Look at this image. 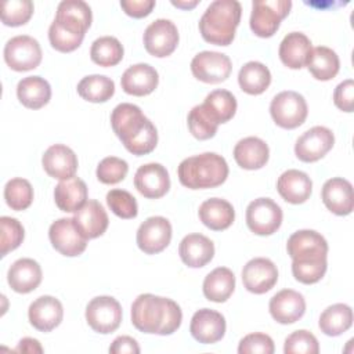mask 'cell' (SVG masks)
Masks as SVG:
<instances>
[{
    "mask_svg": "<svg viewBox=\"0 0 354 354\" xmlns=\"http://www.w3.org/2000/svg\"><path fill=\"white\" fill-rule=\"evenodd\" d=\"M145 50L158 58L170 55L178 44L177 26L165 18L155 19L151 22L142 36Z\"/></svg>",
    "mask_w": 354,
    "mask_h": 354,
    "instance_id": "obj_12",
    "label": "cell"
},
{
    "mask_svg": "<svg viewBox=\"0 0 354 354\" xmlns=\"http://www.w3.org/2000/svg\"><path fill=\"white\" fill-rule=\"evenodd\" d=\"M83 39H84V36L71 33V32L65 30L64 28H61L54 21L51 22V25L48 28L50 44L53 46V48H55L57 51H61V53H71V51L76 50L82 44Z\"/></svg>",
    "mask_w": 354,
    "mask_h": 354,
    "instance_id": "obj_48",
    "label": "cell"
},
{
    "mask_svg": "<svg viewBox=\"0 0 354 354\" xmlns=\"http://www.w3.org/2000/svg\"><path fill=\"white\" fill-rule=\"evenodd\" d=\"M242 14L236 0H214L199 19V32L205 41L216 46H228L235 37Z\"/></svg>",
    "mask_w": 354,
    "mask_h": 354,
    "instance_id": "obj_3",
    "label": "cell"
},
{
    "mask_svg": "<svg viewBox=\"0 0 354 354\" xmlns=\"http://www.w3.org/2000/svg\"><path fill=\"white\" fill-rule=\"evenodd\" d=\"M17 95L19 102L29 109H40L51 98V87L44 77L28 76L18 82Z\"/></svg>",
    "mask_w": 354,
    "mask_h": 354,
    "instance_id": "obj_33",
    "label": "cell"
},
{
    "mask_svg": "<svg viewBox=\"0 0 354 354\" xmlns=\"http://www.w3.org/2000/svg\"><path fill=\"white\" fill-rule=\"evenodd\" d=\"M111 354H138L140 346L136 339L130 336H118L109 346Z\"/></svg>",
    "mask_w": 354,
    "mask_h": 354,
    "instance_id": "obj_52",
    "label": "cell"
},
{
    "mask_svg": "<svg viewBox=\"0 0 354 354\" xmlns=\"http://www.w3.org/2000/svg\"><path fill=\"white\" fill-rule=\"evenodd\" d=\"M288 254L293 264H321L328 263V242L314 230H300L293 232L286 242Z\"/></svg>",
    "mask_w": 354,
    "mask_h": 354,
    "instance_id": "obj_5",
    "label": "cell"
},
{
    "mask_svg": "<svg viewBox=\"0 0 354 354\" xmlns=\"http://www.w3.org/2000/svg\"><path fill=\"white\" fill-rule=\"evenodd\" d=\"M203 106L210 113V116L220 124L232 119L236 112V100L231 91L218 88L210 91L206 95Z\"/></svg>",
    "mask_w": 354,
    "mask_h": 354,
    "instance_id": "obj_39",
    "label": "cell"
},
{
    "mask_svg": "<svg viewBox=\"0 0 354 354\" xmlns=\"http://www.w3.org/2000/svg\"><path fill=\"white\" fill-rule=\"evenodd\" d=\"M4 61L17 72L35 69L41 62V47L36 39L28 35L11 37L4 46Z\"/></svg>",
    "mask_w": 354,
    "mask_h": 354,
    "instance_id": "obj_9",
    "label": "cell"
},
{
    "mask_svg": "<svg viewBox=\"0 0 354 354\" xmlns=\"http://www.w3.org/2000/svg\"><path fill=\"white\" fill-rule=\"evenodd\" d=\"M198 214L203 225L213 231L227 230L235 218V210L232 205L221 198H210L202 202Z\"/></svg>",
    "mask_w": 354,
    "mask_h": 354,
    "instance_id": "obj_31",
    "label": "cell"
},
{
    "mask_svg": "<svg viewBox=\"0 0 354 354\" xmlns=\"http://www.w3.org/2000/svg\"><path fill=\"white\" fill-rule=\"evenodd\" d=\"M33 14L30 0H7L1 7V22L7 26L25 25Z\"/></svg>",
    "mask_w": 354,
    "mask_h": 354,
    "instance_id": "obj_44",
    "label": "cell"
},
{
    "mask_svg": "<svg viewBox=\"0 0 354 354\" xmlns=\"http://www.w3.org/2000/svg\"><path fill=\"white\" fill-rule=\"evenodd\" d=\"M171 4L176 6V7H180V8L188 10V8H194V7L198 4V1H196V0H194V1H174V0H173Z\"/></svg>",
    "mask_w": 354,
    "mask_h": 354,
    "instance_id": "obj_54",
    "label": "cell"
},
{
    "mask_svg": "<svg viewBox=\"0 0 354 354\" xmlns=\"http://www.w3.org/2000/svg\"><path fill=\"white\" fill-rule=\"evenodd\" d=\"M159 83V75L149 64H136L129 66L122 77L120 86L124 93L136 97H144L151 94Z\"/></svg>",
    "mask_w": 354,
    "mask_h": 354,
    "instance_id": "obj_25",
    "label": "cell"
},
{
    "mask_svg": "<svg viewBox=\"0 0 354 354\" xmlns=\"http://www.w3.org/2000/svg\"><path fill=\"white\" fill-rule=\"evenodd\" d=\"M231 71L230 57L217 51H201L191 61L192 75L203 83H221L230 77Z\"/></svg>",
    "mask_w": 354,
    "mask_h": 354,
    "instance_id": "obj_11",
    "label": "cell"
},
{
    "mask_svg": "<svg viewBox=\"0 0 354 354\" xmlns=\"http://www.w3.org/2000/svg\"><path fill=\"white\" fill-rule=\"evenodd\" d=\"M275 350L272 339L266 333H249L241 339L238 346L239 354H272Z\"/></svg>",
    "mask_w": 354,
    "mask_h": 354,
    "instance_id": "obj_49",
    "label": "cell"
},
{
    "mask_svg": "<svg viewBox=\"0 0 354 354\" xmlns=\"http://www.w3.org/2000/svg\"><path fill=\"white\" fill-rule=\"evenodd\" d=\"M48 238L53 248L64 256L75 257L86 250L87 239L80 234L73 218H58L50 225Z\"/></svg>",
    "mask_w": 354,
    "mask_h": 354,
    "instance_id": "obj_15",
    "label": "cell"
},
{
    "mask_svg": "<svg viewBox=\"0 0 354 354\" xmlns=\"http://www.w3.org/2000/svg\"><path fill=\"white\" fill-rule=\"evenodd\" d=\"M318 351L319 344L317 337L306 329L295 330L285 339V354H317Z\"/></svg>",
    "mask_w": 354,
    "mask_h": 354,
    "instance_id": "obj_46",
    "label": "cell"
},
{
    "mask_svg": "<svg viewBox=\"0 0 354 354\" xmlns=\"http://www.w3.org/2000/svg\"><path fill=\"white\" fill-rule=\"evenodd\" d=\"M238 83L241 90L246 94L259 95L268 88L271 83V72L264 64L249 61L239 69Z\"/></svg>",
    "mask_w": 354,
    "mask_h": 354,
    "instance_id": "obj_35",
    "label": "cell"
},
{
    "mask_svg": "<svg viewBox=\"0 0 354 354\" xmlns=\"http://www.w3.org/2000/svg\"><path fill=\"white\" fill-rule=\"evenodd\" d=\"M4 199L12 210H25L33 202V188L25 178H11L4 187Z\"/></svg>",
    "mask_w": 354,
    "mask_h": 354,
    "instance_id": "obj_41",
    "label": "cell"
},
{
    "mask_svg": "<svg viewBox=\"0 0 354 354\" xmlns=\"http://www.w3.org/2000/svg\"><path fill=\"white\" fill-rule=\"evenodd\" d=\"M17 353H28V354H35V353H43V347L40 346L39 340L33 337H24L19 340L17 348Z\"/></svg>",
    "mask_w": 354,
    "mask_h": 354,
    "instance_id": "obj_53",
    "label": "cell"
},
{
    "mask_svg": "<svg viewBox=\"0 0 354 354\" xmlns=\"http://www.w3.org/2000/svg\"><path fill=\"white\" fill-rule=\"evenodd\" d=\"M290 8V0H254L249 21L252 32L259 37H271Z\"/></svg>",
    "mask_w": 354,
    "mask_h": 354,
    "instance_id": "obj_6",
    "label": "cell"
},
{
    "mask_svg": "<svg viewBox=\"0 0 354 354\" xmlns=\"http://www.w3.org/2000/svg\"><path fill=\"white\" fill-rule=\"evenodd\" d=\"M228 171L225 159L214 152L189 156L177 169L180 183L189 189L216 188L227 180Z\"/></svg>",
    "mask_w": 354,
    "mask_h": 354,
    "instance_id": "obj_4",
    "label": "cell"
},
{
    "mask_svg": "<svg viewBox=\"0 0 354 354\" xmlns=\"http://www.w3.org/2000/svg\"><path fill=\"white\" fill-rule=\"evenodd\" d=\"M122 307L112 296H97L86 306V321L97 333L115 332L122 322Z\"/></svg>",
    "mask_w": 354,
    "mask_h": 354,
    "instance_id": "obj_8",
    "label": "cell"
},
{
    "mask_svg": "<svg viewBox=\"0 0 354 354\" xmlns=\"http://www.w3.org/2000/svg\"><path fill=\"white\" fill-rule=\"evenodd\" d=\"M321 332L328 336H339L348 330L353 325V310L350 306L336 303L326 307L318 321Z\"/></svg>",
    "mask_w": 354,
    "mask_h": 354,
    "instance_id": "obj_36",
    "label": "cell"
},
{
    "mask_svg": "<svg viewBox=\"0 0 354 354\" xmlns=\"http://www.w3.org/2000/svg\"><path fill=\"white\" fill-rule=\"evenodd\" d=\"M120 7L133 18H144L151 14L155 7L153 0H122Z\"/></svg>",
    "mask_w": 354,
    "mask_h": 354,
    "instance_id": "obj_51",
    "label": "cell"
},
{
    "mask_svg": "<svg viewBox=\"0 0 354 354\" xmlns=\"http://www.w3.org/2000/svg\"><path fill=\"white\" fill-rule=\"evenodd\" d=\"M335 105L343 112H353L354 109V82L346 79L339 83L333 93Z\"/></svg>",
    "mask_w": 354,
    "mask_h": 354,
    "instance_id": "obj_50",
    "label": "cell"
},
{
    "mask_svg": "<svg viewBox=\"0 0 354 354\" xmlns=\"http://www.w3.org/2000/svg\"><path fill=\"white\" fill-rule=\"evenodd\" d=\"M270 158V149L266 141L259 137H245L235 144L234 159L242 169L257 170L266 166Z\"/></svg>",
    "mask_w": 354,
    "mask_h": 354,
    "instance_id": "obj_30",
    "label": "cell"
},
{
    "mask_svg": "<svg viewBox=\"0 0 354 354\" xmlns=\"http://www.w3.org/2000/svg\"><path fill=\"white\" fill-rule=\"evenodd\" d=\"M178 254L185 266L201 268L212 261L214 256V245L202 234H188L180 242Z\"/></svg>",
    "mask_w": 354,
    "mask_h": 354,
    "instance_id": "obj_28",
    "label": "cell"
},
{
    "mask_svg": "<svg viewBox=\"0 0 354 354\" xmlns=\"http://www.w3.org/2000/svg\"><path fill=\"white\" fill-rule=\"evenodd\" d=\"M93 21L91 8L83 0H64L57 7L54 22L65 30L84 36Z\"/></svg>",
    "mask_w": 354,
    "mask_h": 354,
    "instance_id": "obj_19",
    "label": "cell"
},
{
    "mask_svg": "<svg viewBox=\"0 0 354 354\" xmlns=\"http://www.w3.org/2000/svg\"><path fill=\"white\" fill-rule=\"evenodd\" d=\"M106 203L109 209L120 218H134L138 213L136 198L124 189H111L106 194Z\"/></svg>",
    "mask_w": 354,
    "mask_h": 354,
    "instance_id": "obj_45",
    "label": "cell"
},
{
    "mask_svg": "<svg viewBox=\"0 0 354 354\" xmlns=\"http://www.w3.org/2000/svg\"><path fill=\"white\" fill-rule=\"evenodd\" d=\"M189 332L202 344L216 343L225 335V318L216 310L201 308L191 318Z\"/></svg>",
    "mask_w": 354,
    "mask_h": 354,
    "instance_id": "obj_18",
    "label": "cell"
},
{
    "mask_svg": "<svg viewBox=\"0 0 354 354\" xmlns=\"http://www.w3.org/2000/svg\"><path fill=\"white\" fill-rule=\"evenodd\" d=\"M270 113L277 126L290 130L304 123L308 106L301 94L286 90L278 93L272 98L270 104Z\"/></svg>",
    "mask_w": 354,
    "mask_h": 354,
    "instance_id": "obj_7",
    "label": "cell"
},
{
    "mask_svg": "<svg viewBox=\"0 0 354 354\" xmlns=\"http://www.w3.org/2000/svg\"><path fill=\"white\" fill-rule=\"evenodd\" d=\"M183 321L180 306L169 299L142 293L131 304V322L142 333L171 335Z\"/></svg>",
    "mask_w": 354,
    "mask_h": 354,
    "instance_id": "obj_2",
    "label": "cell"
},
{
    "mask_svg": "<svg viewBox=\"0 0 354 354\" xmlns=\"http://www.w3.org/2000/svg\"><path fill=\"white\" fill-rule=\"evenodd\" d=\"M129 171V165L126 160L116 156L104 158L97 166V178L102 184H118L120 183Z\"/></svg>",
    "mask_w": 354,
    "mask_h": 354,
    "instance_id": "obj_47",
    "label": "cell"
},
{
    "mask_svg": "<svg viewBox=\"0 0 354 354\" xmlns=\"http://www.w3.org/2000/svg\"><path fill=\"white\" fill-rule=\"evenodd\" d=\"M122 43L113 36H102L93 41L90 48L91 61L100 66L108 68L118 65L123 58Z\"/></svg>",
    "mask_w": 354,
    "mask_h": 354,
    "instance_id": "obj_40",
    "label": "cell"
},
{
    "mask_svg": "<svg viewBox=\"0 0 354 354\" xmlns=\"http://www.w3.org/2000/svg\"><path fill=\"white\" fill-rule=\"evenodd\" d=\"M137 245L147 254L165 250L171 241V224L166 217L152 216L142 221L137 230Z\"/></svg>",
    "mask_w": 354,
    "mask_h": 354,
    "instance_id": "obj_14",
    "label": "cell"
},
{
    "mask_svg": "<svg viewBox=\"0 0 354 354\" xmlns=\"http://www.w3.org/2000/svg\"><path fill=\"white\" fill-rule=\"evenodd\" d=\"M44 171L57 180H68L75 176L77 170L76 153L64 144H54L48 147L41 158Z\"/></svg>",
    "mask_w": 354,
    "mask_h": 354,
    "instance_id": "obj_24",
    "label": "cell"
},
{
    "mask_svg": "<svg viewBox=\"0 0 354 354\" xmlns=\"http://www.w3.org/2000/svg\"><path fill=\"white\" fill-rule=\"evenodd\" d=\"M111 126L124 148L133 155H147L158 144L156 127L134 104L116 105L111 113Z\"/></svg>",
    "mask_w": 354,
    "mask_h": 354,
    "instance_id": "obj_1",
    "label": "cell"
},
{
    "mask_svg": "<svg viewBox=\"0 0 354 354\" xmlns=\"http://www.w3.org/2000/svg\"><path fill=\"white\" fill-rule=\"evenodd\" d=\"M277 189L283 201L299 205L304 203L310 198L313 191V181L307 173L289 169L278 177Z\"/></svg>",
    "mask_w": 354,
    "mask_h": 354,
    "instance_id": "obj_26",
    "label": "cell"
},
{
    "mask_svg": "<svg viewBox=\"0 0 354 354\" xmlns=\"http://www.w3.org/2000/svg\"><path fill=\"white\" fill-rule=\"evenodd\" d=\"M188 129L198 140H209L214 137L218 123L210 116L203 104L194 106L188 113Z\"/></svg>",
    "mask_w": 354,
    "mask_h": 354,
    "instance_id": "obj_42",
    "label": "cell"
},
{
    "mask_svg": "<svg viewBox=\"0 0 354 354\" xmlns=\"http://www.w3.org/2000/svg\"><path fill=\"white\" fill-rule=\"evenodd\" d=\"M278 281L277 266L266 257H254L249 260L242 270L243 286L254 293L263 295L274 288Z\"/></svg>",
    "mask_w": 354,
    "mask_h": 354,
    "instance_id": "obj_16",
    "label": "cell"
},
{
    "mask_svg": "<svg viewBox=\"0 0 354 354\" xmlns=\"http://www.w3.org/2000/svg\"><path fill=\"white\" fill-rule=\"evenodd\" d=\"M235 289V275L227 267H217L210 271L202 285L203 295L214 303H224L230 299Z\"/></svg>",
    "mask_w": 354,
    "mask_h": 354,
    "instance_id": "obj_34",
    "label": "cell"
},
{
    "mask_svg": "<svg viewBox=\"0 0 354 354\" xmlns=\"http://www.w3.org/2000/svg\"><path fill=\"white\" fill-rule=\"evenodd\" d=\"M307 68L317 80L326 82L333 79L337 75L340 68V61L337 54L332 48L319 46L313 48L307 62Z\"/></svg>",
    "mask_w": 354,
    "mask_h": 354,
    "instance_id": "obj_37",
    "label": "cell"
},
{
    "mask_svg": "<svg viewBox=\"0 0 354 354\" xmlns=\"http://www.w3.org/2000/svg\"><path fill=\"white\" fill-rule=\"evenodd\" d=\"M134 187L148 199H159L170 188V177L160 163H147L137 169L134 174Z\"/></svg>",
    "mask_w": 354,
    "mask_h": 354,
    "instance_id": "obj_17",
    "label": "cell"
},
{
    "mask_svg": "<svg viewBox=\"0 0 354 354\" xmlns=\"http://www.w3.org/2000/svg\"><path fill=\"white\" fill-rule=\"evenodd\" d=\"M321 198L328 210L337 216H347L354 207L353 185L348 180L333 177L325 181L321 189Z\"/></svg>",
    "mask_w": 354,
    "mask_h": 354,
    "instance_id": "obj_22",
    "label": "cell"
},
{
    "mask_svg": "<svg viewBox=\"0 0 354 354\" xmlns=\"http://www.w3.org/2000/svg\"><path fill=\"white\" fill-rule=\"evenodd\" d=\"M333 144L335 136L330 129L325 126H314L296 140L295 153L301 162L311 163L324 158L332 149Z\"/></svg>",
    "mask_w": 354,
    "mask_h": 354,
    "instance_id": "obj_13",
    "label": "cell"
},
{
    "mask_svg": "<svg viewBox=\"0 0 354 354\" xmlns=\"http://www.w3.org/2000/svg\"><path fill=\"white\" fill-rule=\"evenodd\" d=\"M77 93L88 102H105L115 94V83L104 75L84 76L77 83Z\"/></svg>",
    "mask_w": 354,
    "mask_h": 354,
    "instance_id": "obj_38",
    "label": "cell"
},
{
    "mask_svg": "<svg viewBox=\"0 0 354 354\" xmlns=\"http://www.w3.org/2000/svg\"><path fill=\"white\" fill-rule=\"evenodd\" d=\"M29 322L40 332H50L55 329L64 318V307L54 296H40L33 300L28 310Z\"/></svg>",
    "mask_w": 354,
    "mask_h": 354,
    "instance_id": "obj_21",
    "label": "cell"
},
{
    "mask_svg": "<svg viewBox=\"0 0 354 354\" xmlns=\"http://www.w3.org/2000/svg\"><path fill=\"white\" fill-rule=\"evenodd\" d=\"M311 40L301 32L288 33L279 44V58L290 69H300L307 65L311 55Z\"/></svg>",
    "mask_w": 354,
    "mask_h": 354,
    "instance_id": "obj_29",
    "label": "cell"
},
{
    "mask_svg": "<svg viewBox=\"0 0 354 354\" xmlns=\"http://www.w3.org/2000/svg\"><path fill=\"white\" fill-rule=\"evenodd\" d=\"M271 317L283 325L299 321L306 313V300L293 289H282L275 293L268 304Z\"/></svg>",
    "mask_w": 354,
    "mask_h": 354,
    "instance_id": "obj_20",
    "label": "cell"
},
{
    "mask_svg": "<svg viewBox=\"0 0 354 354\" xmlns=\"http://www.w3.org/2000/svg\"><path fill=\"white\" fill-rule=\"evenodd\" d=\"M246 224L256 235H271L282 224V209L271 198H257L246 207Z\"/></svg>",
    "mask_w": 354,
    "mask_h": 354,
    "instance_id": "obj_10",
    "label": "cell"
},
{
    "mask_svg": "<svg viewBox=\"0 0 354 354\" xmlns=\"http://www.w3.org/2000/svg\"><path fill=\"white\" fill-rule=\"evenodd\" d=\"M54 201L58 209L65 213L79 210L87 202L86 183L75 176L59 181L54 189Z\"/></svg>",
    "mask_w": 354,
    "mask_h": 354,
    "instance_id": "obj_32",
    "label": "cell"
},
{
    "mask_svg": "<svg viewBox=\"0 0 354 354\" xmlns=\"http://www.w3.org/2000/svg\"><path fill=\"white\" fill-rule=\"evenodd\" d=\"M41 268L33 259L22 257L15 260L7 272V281L17 293H29L41 282Z\"/></svg>",
    "mask_w": 354,
    "mask_h": 354,
    "instance_id": "obj_27",
    "label": "cell"
},
{
    "mask_svg": "<svg viewBox=\"0 0 354 354\" xmlns=\"http://www.w3.org/2000/svg\"><path fill=\"white\" fill-rule=\"evenodd\" d=\"M72 218L86 239L101 236L109 224V218L104 206L95 199H88L79 210L75 212Z\"/></svg>",
    "mask_w": 354,
    "mask_h": 354,
    "instance_id": "obj_23",
    "label": "cell"
},
{
    "mask_svg": "<svg viewBox=\"0 0 354 354\" xmlns=\"http://www.w3.org/2000/svg\"><path fill=\"white\" fill-rule=\"evenodd\" d=\"M0 227H1V236H0V256L4 257L7 253L17 249L25 236V231L22 224L8 216L0 217Z\"/></svg>",
    "mask_w": 354,
    "mask_h": 354,
    "instance_id": "obj_43",
    "label": "cell"
}]
</instances>
